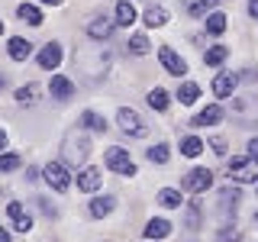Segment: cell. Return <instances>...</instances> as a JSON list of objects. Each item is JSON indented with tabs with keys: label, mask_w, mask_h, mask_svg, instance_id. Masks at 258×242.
<instances>
[{
	"label": "cell",
	"mask_w": 258,
	"mask_h": 242,
	"mask_svg": "<svg viewBox=\"0 0 258 242\" xmlns=\"http://www.w3.org/2000/svg\"><path fill=\"white\" fill-rule=\"evenodd\" d=\"M20 168V155H13V152H7V155H0V171H16Z\"/></svg>",
	"instance_id": "obj_33"
},
{
	"label": "cell",
	"mask_w": 258,
	"mask_h": 242,
	"mask_svg": "<svg viewBox=\"0 0 258 242\" xmlns=\"http://www.w3.org/2000/svg\"><path fill=\"white\" fill-rule=\"evenodd\" d=\"M81 123L91 129V133H107V119H103L100 113H94V110H84V113H81Z\"/></svg>",
	"instance_id": "obj_16"
},
{
	"label": "cell",
	"mask_w": 258,
	"mask_h": 242,
	"mask_svg": "<svg viewBox=\"0 0 258 242\" xmlns=\"http://www.w3.org/2000/svg\"><path fill=\"white\" fill-rule=\"evenodd\" d=\"M116 123H119V129H123L126 136H133V139H142V136H149V123H145V119H142L136 110H129V107H119Z\"/></svg>",
	"instance_id": "obj_2"
},
{
	"label": "cell",
	"mask_w": 258,
	"mask_h": 242,
	"mask_svg": "<svg viewBox=\"0 0 258 242\" xmlns=\"http://www.w3.org/2000/svg\"><path fill=\"white\" fill-rule=\"evenodd\" d=\"M200 97V87L194 84V81H187V84H181V91H177V100L184 103V107H187V103H194Z\"/></svg>",
	"instance_id": "obj_26"
},
{
	"label": "cell",
	"mask_w": 258,
	"mask_h": 242,
	"mask_svg": "<svg viewBox=\"0 0 258 242\" xmlns=\"http://www.w3.org/2000/svg\"><path fill=\"white\" fill-rule=\"evenodd\" d=\"M207 32L210 36H223L226 32V16L223 13H210L207 16Z\"/></svg>",
	"instance_id": "obj_25"
},
{
	"label": "cell",
	"mask_w": 258,
	"mask_h": 242,
	"mask_svg": "<svg viewBox=\"0 0 258 242\" xmlns=\"http://www.w3.org/2000/svg\"><path fill=\"white\" fill-rule=\"evenodd\" d=\"M149 161H152V165H165V161H168V145H155V149H149Z\"/></svg>",
	"instance_id": "obj_32"
},
{
	"label": "cell",
	"mask_w": 258,
	"mask_h": 242,
	"mask_svg": "<svg viewBox=\"0 0 258 242\" xmlns=\"http://www.w3.org/2000/svg\"><path fill=\"white\" fill-rule=\"evenodd\" d=\"M36 94H39V84H26L16 91V103H23V107H29V103H36Z\"/></svg>",
	"instance_id": "obj_29"
},
{
	"label": "cell",
	"mask_w": 258,
	"mask_h": 242,
	"mask_svg": "<svg viewBox=\"0 0 258 242\" xmlns=\"http://www.w3.org/2000/svg\"><path fill=\"white\" fill-rule=\"evenodd\" d=\"M168 232H171L168 220H149V226H145V239H165Z\"/></svg>",
	"instance_id": "obj_19"
},
{
	"label": "cell",
	"mask_w": 258,
	"mask_h": 242,
	"mask_svg": "<svg viewBox=\"0 0 258 242\" xmlns=\"http://www.w3.org/2000/svg\"><path fill=\"white\" fill-rule=\"evenodd\" d=\"M48 91H52L55 100H71V97H75V84H71L64 75H55L52 84H48Z\"/></svg>",
	"instance_id": "obj_14"
},
{
	"label": "cell",
	"mask_w": 258,
	"mask_h": 242,
	"mask_svg": "<svg viewBox=\"0 0 258 242\" xmlns=\"http://www.w3.org/2000/svg\"><path fill=\"white\" fill-rule=\"evenodd\" d=\"M197 4H200V7H204V10H213V7H216V4H220V0H197Z\"/></svg>",
	"instance_id": "obj_38"
},
{
	"label": "cell",
	"mask_w": 258,
	"mask_h": 242,
	"mask_svg": "<svg viewBox=\"0 0 258 242\" xmlns=\"http://www.w3.org/2000/svg\"><path fill=\"white\" fill-rule=\"evenodd\" d=\"M100 181H103V174L97 171V168H81V171H78V188L87 191V194L100 188Z\"/></svg>",
	"instance_id": "obj_15"
},
{
	"label": "cell",
	"mask_w": 258,
	"mask_h": 242,
	"mask_svg": "<svg viewBox=\"0 0 258 242\" xmlns=\"http://www.w3.org/2000/svg\"><path fill=\"white\" fill-rule=\"evenodd\" d=\"M61 149H64V161H68V165H84L87 155H91V142H87V136L81 133V129H71V133L64 136Z\"/></svg>",
	"instance_id": "obj_1"
},
{
	"label": "cell",
	"mask_w": 258,
	"mask_h": 242,
	"mask_svg": "<svg viewBox=\"0 0 258 242\" xmlns=\"http://www.w3.org/2000/svg\"><path fill=\"white\" fill-rule=\"evenodd\" d=\"M226 55H229V48H226V45H210V48H207V55H204V62L216 68V65H223V62H226Z\"/></svg>",
	"instance_id": "obj_24"
},
{
	"label": "cell",
	"mask_w": 258,
	"mask_h": 242,
	"mask_svg": "<svg viewBox=\"0 0 258 242\" xmlns=\"http://www.w3.org/2000/svg\"><path fill=\"white\" fill-rule=\"evenodd\" d=\"M4 145H7V133H4V129H0V149H4Z\"/></svg>",
	"instance_id": "obj_42"
},
{
	"label": "cell",
	"mask_w": 258,
	"mask_h": 242,
	"mask_svg": "<svg viewBox=\"0 0 258 242\" xmlns=\"http://www.w3.org/2000/svg\"><path fill=\"white\" fill-rule=\"evenodd\" d=\"M42 4H52V7H58V4H61V0H42Z\"/></svg>",
	"instance_id": "obj_43"
},
{
	"label": "cell",
	"mask_w": 258,
	"mask_h": 242,
	"mask_svg": "<svg viewBox=\"0 0 258 242\" xmlns=\"http://www.w3.org/2000/svg\"><path fill=\"white\" fill-rule=\"evenodd\" d=\"M116 23L119 26H133L136 23V7L129 4V0H119L116 4Z\"/></svg>",
	"instance_id": "obj_18"
},
{
	"label": "cell",
	"mask_w": 258,
	"mask_h": 242,
	"mask_svg": "<svg viewBox=\"0 0 258 242\" xmlns=\"http://www.w3.org/2000/svg\"><path fill=\"white\" fill-rule=\"evenodd\" d=\"M184 226L187 229H200V204L194 200V204L187 207V216H184Z\"/></svg>",
	"instance_id": "obj_31"
},
{
	"label": "cell",
	"mask_w": 258,
	"mask_h": 242,
	"mask_svg": "<svg viewBox=\"0 0 258 242\" xmlns=\"http://www.w3.org/2000/svg\"><path fill=\"white\" fill-rule=\"evenodd\" d=\"M248 155H258V139H252V142H248Z\"/></svg>",
	"instance_id": "obj_40"
},
{
	"label": "cell",
	"mask_w": 258,
	"mask_h": 242,
	"mask_svg": "<svg viewBox=\"0 0 258 242\" xmlns=\"http://www.w3.org/2000/svg\"><path fill=\"white\" fill-rule=\"evenodd\" d=\"M13 226H16L20 232H29V229H32V216H29V213H23L20 220H13Z\"/></svg>",
	"instance_id": "obj_35"
},
{
	"label": "cell",
	"mask_w": 258,
	"mask_h": 242,
	"mask_svg": "<svg viewBox=\"0 0 258 242\" xmlns=\"http://www.w3.org/2000/svg\"><path fill=\"white\" fill-rule=\"evenodd\" d=\"M210 184H213V171H210V168H194V171L184 174V188L190 194H204Z\"/></svg>",
	"instance_id": "obj_7"
},
{
	"label": "cell",
	"mask_w": 258,
	"mask_h": 242,
	"mask_svg": "<svg viewBox=\"0 0 258 242\" xmlns=\"http://www.w3.org/2000/svg\"><path fill=\"white\" fill-rule=\"evenodd\" d=\"M16 13H20V20H23V23H29V26H42V13H39V7H32V4H20V7H16Z\"/></svg>",
	"instance_id": "obj_17"
},
{
	"label": "cell",
	"mask_w": 258,
	"mask_h": 242,
	"mask_svg": "<svg viewBox=\"0 0 258 242\" xmlns=\"http://www.w3.org/2000/svg\"><path fill=\"white\" fill-rule=\"evenodd\" d=\"M242 236H239V229H236V226H226V229L220 232V242H239Z\"/></svg>",
	"instance_id": "obj_34"
},
{
	"label": "cell",
	"mask_w": 258,
	"mask_h": 242,
	"mask_svg": "<svg viewBox=\"0 0 258 242\" xmlns=\"http://www.w3.org/2000/svg\"><path fill=\"white\" fill-rule=\"evenodd\" d=\"M39 65H42L45 71H55L61 65V45L58 42H48L42 52H39Z\"/></svg>",
	"instance_id": "obj_12"
},
{
	"label": "cell",
	"mask_w": 258,
	"mask_h": 242,
	"mask_svg": "<svg viewBox=\"0 0 258 242\" xmlns=\"http://www.w3.org/2000/svg\"><path fill=\"white\" fill-rule=\"evenodd\" d=\"M113 210V197H97V200H91V213L94 216H107Z\"/></svg>",
	"instance_id": "obj_30"
},
{
	"label": "cell",
	"mask_w": 258,
	"mask_h": 242,
	"mask_svg": "<svg viewBox=\"0 0 258 242\" xmlns=\"http://www.w3.org/2000/svg\"><path fill=\"white\" fill-rule=\"evenodd\" d=\"M0 32H4V20H0Z\"/></svg>",
	"instance_id": "obj_44"
},
{
	"label": "cell",
	"mask_w": 258,
	"mask_h": 242,
	"mask_svg": "<svg viewBox=\"0 0 258 242\" xmlns=\"http://www.w3.org/2000/svg\"><path fill=\"white\" fill-rule=\"evenodd\" d=\"M236 84H239V78L232 75V71H220V75L213 78V94H216V97H232Z\"/></svg>",
	"instance_id": "obj_10"
},
{
	"label": "cell",
	"mask_w": 258,
	"mask_h": 242,
	"mask_svg": "<svg viewBox=\"0 0 258 242\" xmlns=\"http://www.w3.org/2000/svg\"><path fill=\"white\" fill-rule=\"evenodd\" d=\"M220 200H223V204H220L223 210H229V207L236 210L239 207V188H229V184H226V188L220 191Z\"/></svg>",
	"instance_id": "obj_27"
},
{
	"label": "cell",
	"mask_w": 258,
	"mask_h": 242,
	"mask_svg": "<svg viewBox=\"0 0 258 242\" xmlns=\"http://www.w3.org/2000/svg\"><path fill=\"white\" fill-rule=\"evenodd\" d=\"M248 13H252L255 20H258V0H248Z\"/></svg>",
	"instance_id": "obj_39"
},
{
	"label": "cell",
	"mask_w": 258,
	"mask_h": 242,
	"mask_svg": "<svg viewBox=\"0 0 258 242\" xmlns=\"http://www.w3.org/2000/svg\"><path fill=\"white\" fill-rule=\"evenodd\" d=\"M232 116H236L239 126H258V97H236Z\"/></svg>",
	"instance_id": "obj_3"
},
{
	"label": "cell",
	"mask_w": 258,
	"mask_h": 242,
	"mask_svg": "<svg viewBox=\"0 0 258 242\" xmlns=\"http://www.w3.org/2000/svg\"><path fill=\"white\" fill-rule=\"evenodd\" d=\"M126 45H129V52H133V55H149V52H152V42L142 36V32H136V36L129 39Z\"/></svg>",
	"instance_id": "obj_22"
},
{
	"label": "cell",
	"mask_w": 258,
	"mask_h": 242,
	"mask_svg": "<svg viewBox=\"0 0 258 242\" xmlns=\"http://www.w3.org/2000/svg\"><path fill=\"white\" fill-rule=\"evenodd\" d=\"M229 177L232 181H258V155L232 158L229 161Z\"/></svg>",
	"instance_id": "obj_4"
},
{
	"label": "cell",
	"mask_w": 258,
	"mask_h": 242,
	"mask_svg": "<svg viewBox=\"0 0 258 242\" xmlns=\"http://www.w3.org/2000/svg\"><path fill=\"white\" fill-rule=\"evenodd\" d=\"M42 174H45L48 188H55L58 194H64V191L71 188V174L64 171V165H58V161H48V165L42 168Z\"/></svg>",
	"instance_id": "obj_6"
},
{
	"label": "cell",
	"mask_w": 258,
	"mask_h": 242,
	"mask_svg": "<svg viewBox=\"0 0 258 242\" xmlns=\"http://www.w3.org/2000/svg\"><path fill=\"white\" fill-rule=\"evenodd\" d=\"M158 58H161V65H165V71H168V75H174V78L187 75V62H184L181 55L174 52V48L161 45V48H158Z\"/></svg>",
	"instance_id": "obj_8"
},
{
	"label": "cell",
	"mask_w": 258,
	"mask_h": 242,
	"mask_svg": "<svg viewBox=\"0 0 258 242\" xmlns=\"http://www.w3.org/2000/svg\"><path fill=\"white\" fill-rule=\"evenodd\" d=\"M7 213H10V220H20V216L26 213V210H23V204H20V200H13V204L7 207Z\"/></svg>",
	"instance_id": "obj_36"
},
{
	"label": "cell",
	"mask_w": 258,
	"mask_h": 242,
	"mask_svg": "<svg viewBox=\"0 0 258 242\" xmlns=\"http://www.w3.org/2000/svg\"><path fill=\"white\" fill-rule=\"evenodd\" d=\"M158 204H161V207H168V210L181 207V191H174V188H165V191H158Z\"/></svg>",
	"instance_id": "obj_23"
},
{
	"label": "cell",
	"mask_w": 258,
	"mask_h": 242,
	"mask_svg": "<svg viewBox=\"0 0 258 242\" xmlns=\"http://www.w3.org/2000/svg\"><path fill=\"white\" fill-rule=\"evenodd\" d=\"M0 242H10V232L7 229H0Z\"/></svg>",
	"instance_id": "obj_41"
},
{
	"label": "cell",
	"mask_w": 258,
	"mask_h": 242,
	"mask_svg": "<svg viewBox=\"0 0 258 242\" xmlns=\"http://www.w3.org/2000/svg\"><path fill=\"white\" fill-rule=\"evenodd\" d=\"M7 52H10L13 62H26L29 55H32V42H29V39H23V36H13L10 42H7Z\"/></svg>",
	"instance_id": "obj_13"
},
{
	"label": "cell",
	"mask_w": 258,
	"mask_h": 242,
	"mask_svg": "<svg viewBox=\"0 0 258 242\" xmlns=\"http://www.w3.org/2000/svg\"><path fill=\"white\" fill-rule=\"evenodd\" d=\"M145 23H149L152 29L165 26V23H168V10H165V7H149V10H145Z\"/></svg>",
	"instance_id": "obj_21"
},
{
	"label": "cell",
	"mask_w": 258,
	"mask_h": 242,
	"mask_svg": "<svg viewBox=\"0 0 258 242\" xmlns=\"http://www.w3.org/2000/svg\"><path fill=\"white\" fill-rule=\"evenodd\" d=\"M113 26H116V20L97 16V20H91V26H87V36L97 39V42H103V39H110V36H113Z\"/></svg>",
	"instance_id": "obj_9"
},
{
	"label": "cell",
	"mask_w": 258,
	"mask_h": 242,
	"mask_svg": "<svg viewBox=\"0 0 258 242\" xmlns=\"http://www.w3.org/2000/svg\"><path fill=\"white\" fill-rule=\"evenodd\" d=\"M223 116H226V113H223V107H216V103H210V107H204V110L197 113V116L190 119V126H216V123H220Z\"/></svg>",
	"instance_id": "obj_11"
},
{
	"label": "cell",
	"mask_w": 258,
	"mask_h": 242,
	"mask_svg": "<svg viewBox=\"0 0 258 242\" xmlns=\"http://www.w3.org/2000/svg\"><path fill=\"white\" fill-rule=\"evenodd\" d=\"M200 152H204V142H200L197 136H184V139H181V155H187V158H197Z\"/></svg>",
	"instance_id": "obj_20"
},
{
	"label": "cell",
	"mask_w": 258,
	"mask_h": 242,
	"mask_svg": "<svg viewBox=\"0 0 258 242\" xmlns=\"http://www.w3.org/2000/svg\"><path fill=\"white\" fill-rule=\"evenodd\" d=\"M210 149H213L216 155H226V139H220V136H216V139H210Z\"/></svg>",
	"instance_id": "obj_37"
},
{
	"label": "cell",
	"mask_w": 258,
	"mask_h": 242,
	"mask_svg": "<svg viewBox=\"0 0 258 242\" xmlns=\"http://www.w3.org/2000/svg\"><path fill=\"white\" fill-rule=\"evenodd\" d=\"M255 223H258V213H255Z\"/></svg>",
	"instance_id": "obj_45"
},
{
	"label": "cell",
	"mask_w": 258,
	"mask_h": 242,
	"mask_svg": "<svg viewBox=\"0 0 258 242\" xmlns=\"http://www.w3.org/2000/svg\"><path fill=\"white\" fill-rule=\"evenodd\" d=\"M149 107L152 110H168V91H161V87H155V91H149Z\"/></svg>",
	"instance_id": "obj_28"
},
{
	"label": "cell",
	"mask_w": 258,
	"mask_h": 242,
	"mask_svg": "<svg viewBox=\"0 0 258 242\" xmlns=\"http://www.w3.org/2000/svg\"><path fill=\"white\" fill-rule=\"evenodd\" d=\"M103 161H107V168L116 171V174H136V165H133V158H129L126 149H107Z\"/></svg>",
	"instance_id": "obj_5"
}]
</instances>
